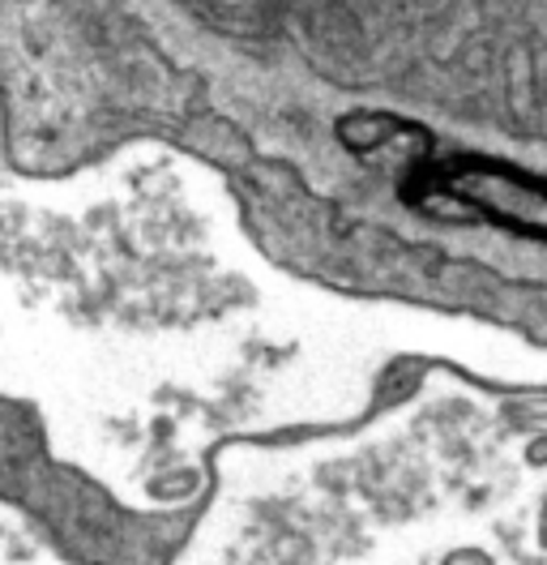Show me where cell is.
Wrapping results in <instances>:
<instances>
[{
    "instance_id": "cell-1",
    "label": "cell",
    "mask_w": 547,
    "mask_h": 565,
    "mask_svg": "<svg viewBox=\"0 0 547 565\" xmlns=\"http://www.w3.org/2000/svg\"><path fill=\"white\" fill-rule=\"evenodd\" d=\"M407 198L423 211L444 202L458 214L496 223L513 236L547 241V177H535L505 159L462 154L441 168H415Z\"/></svg>"
},
{
    "instance_id": "cell-2",
    "label": "cell",
    "mask_w": 547,
    "mask_h": 565,
    "mask_svg": "<svg viewBox=\"0 0 547 565\" xmlns=\"http://www.w3.org/2000/svg\"><path fill=\"white\" fill-rule=\"evenodd\" d=\"M339 138L342 146H351L355 154H376L385 146H398V141H432L423 129H415L398 116H385V111H355L339 120Z\"/></svg>"
}]
</instances>
